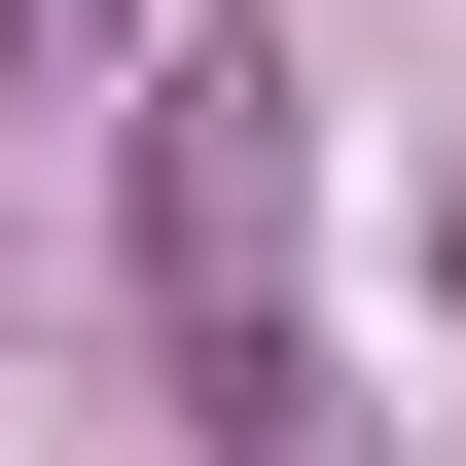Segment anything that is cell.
Segmentation results:
<instances>
[{"instance_id":"cell-1","label":"cell","mask_w":466,"mask_h":466,"mask_svg":"<svg viewBox=\"0 0 466 466\" xmlns=\"http://www.w3.org/2000/svg\"><path fill=\"white\" fill-rule=\"evenodd\" d=\"M0 72H144V0H0Z\"/></svg>"}]
</instances>
